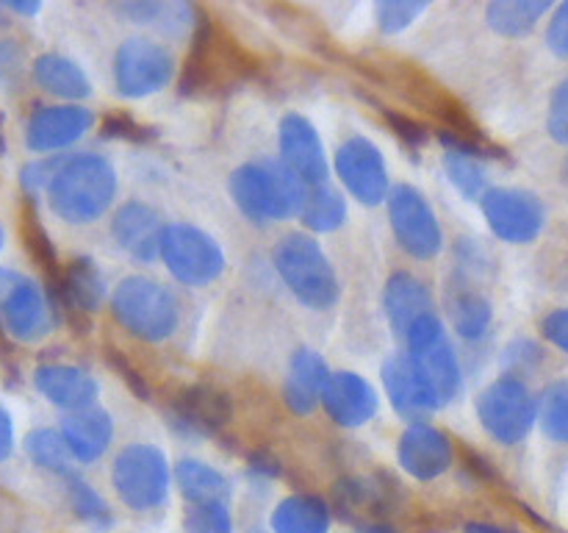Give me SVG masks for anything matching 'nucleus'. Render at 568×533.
<instances>
[{
  "label": "nucleus",
  "mask_w": 568,
  "mask_h": 533,
  "mask_svg": "<svg viewBox=\"0 0 568 533\" xmlns=\"http://www.w3.org/2000/svg\"><path fill=\"white\" fill-rule=\"evenodd\" d=\"M3 9L14 11V14H22V17H37L39 11H42V3L39 0H31V3H17V0H11V3H3Z\"/></svg>",
  "instance_id": "50"
},
{
  "label": "nucleus",
  "mask_w": 568,
  "mask_h": 533,
  "mask_svg": "<svg viewBox=\"0 0 568 533\" xmlns=\"http://www.w3.org/2000/svg\"><path fill=\"white\" fill-rule=\"evenodd\" d=\"M427 11L425 0H381L375 3V20L383 33H403Z\"/></svg>",
  "instance_id": "39"
},
{
  "label": "nucleus",
  "mask_w": 568,
  "mask_h": 533,
  "mask_svg": "<svg viewBox=\"0 0 568 533\" xmlns=\"http://www.w3.org/2000/svg\"><path fill=\"white\" fill-rule=\"evenodd\" d=\"M111 316L133 339L166 342L181 325V303L166 283L150 275H128L111 289Z\"/></svg>",
  "instance_id": "3"
},
{
  "label": "nucleus",
  "mask_w": 568,
  "mask_h": 533,
  "mask_svg": "<svg viewBox=\"0 0 568 533\" xmlns=\"http://www.w3.org/2000/svg\"><path fill=\"white\" fill-rule=\"evenodd\" d=\"M175 53L153 37H128L114 53V87L122 98L144 100L175 81Z\"/></svg>",
  "instance_id": "9"
},
{
  "label": "nucleus",
  "mask_w": 568,
  "mask_h": 533,
  "mask_svg": "<svg viewBox=\"0 0 568 533\" xmlns=\"http://www.w3.org/2000/svg\"><path fill=\"white\" fill-rule=\"evenodd\" d=\"M94 128V111L81 103L39 105L26 122V148L31 153H64Z\"/></svg>",
  "instance_id": "16"
},
{
  "label": "nucleus",
  "mask_w": 568,
  "mask_h": 533,
  "mask_svg": "<svg viewBox=\"0 0 568 533\" xmlns=\"http://www.w3.org/2000/svg\"><path fill=\"white\" fill-rule=\"evenodd\" d=\"M327 381H331V366L325 364L316 350L300 348L288 361V375L283 383V400L297 416L314 414L316 405H322Z\"/></svg>",
  "instance_id": "26"
},
{
  "label": "nucleus",
  "mask_w": 568,
  "mask_h": 533,
  "mask_svg": "<svg viewBox=\"0 0 568 533\" xmlns=\"http://www.w3.org/2000/svg\"><path fill=\"white\" fill-rule=\"evenodd\" d=\"M538 425L555 444H568V378L552 381L538 398Z\"/></svg>",
  "instance_id": "36"
},
{
  "label": "nucleus",
  "mask_w": 568,
  "mask_h": 533,
  "mask_svg": "<svg viewBox=\"0 0 568 533\" xmlns=\"http://www.w3.org/2000/svg\"><path fill=\"white\" fill-rule=\"evenodd\" d=\"M59 431L78 464H94V461H100L109 453L111 442H114V420L100 405L67 414L61 420Z\"/></svg>",
  "instance_id": "27"
},
{
  "label": "nucleus",
  "mask_w": 568,
  "mask_h": 533,
  "mask_svg": "<svg viewBox=\"0 0 568 533\" xmlns=\"http://www.w3.org/2000/svg\"><path fill=\"white\" fill-rule=\"evenodd\" d=\"M175 486L189 505L227 503L231 497V481L216 466L200 459H181L172 470Z\"/></svg>",
  "instance_id": "29"
},
{
  "label": "nucleus",
  "mask_w": 568,
  "mask_h": 533,
  "mask_svg": "<svg viewBox=\"0 0 568 533\" xmlns=\"http://www.w3.org/2000/svg\"><path fill=\"white\" fill-rule=\"evenodd\" d=\"M333 170H336L344 192L358 200L361 205L386 203L394 189L386 155L369 137H361V133H353L338 144L336 155H333Z\"/></svg>",
  "instance_id": "11"
},
{
  "label": "nucleus",
  "mask_w": 568,
  "mask_h": 533,
  "mask_svg": "<svg viewBox=\"0 0 568 533\" xmlns=\"http://www.w3.org/2000/svg\"><path fill=\"white\" fill-rule=\"evenodd\" d=\"M61 159H64V155H44V159L28 161V164L22 167L20 187H22V192H26L28 200H37L42 192L48 194V187H50V181H53L55 170H59Z\"/></svg>",
  "instance_id": "41"
},
{
  "label": "nucleus",
  "mask_w": 568,
  "mask_h": 533,
  "mask_svg": "<svg viewBox=\"0 0 568 533\" xmlns=\"http://www.w3.org/2000/svg\"><path fill=\"white\" fill-rule=\"evenodd\" d=\"M442 144H444V172H447L455 192H458L464 200H477V203H480L483 194L491 189V175H488L483 142H471V139L458 137V133L444 131Z\"/></svg>",
  "instance_id": "23"
},
{
  "label": "nucleus",
  "mask_w": 568,
  "mask_h": 533,
  "mask_svg": "<svg viewBox=\"0 0 568 533\" xmlns=\"http://www.w3.org/2000/svg\"><path fill=\"white\" fill-rule=\"evenodd\" d=\"M405 344H408V353L414 355L416 364L425 370V375L436 386L442 403H453L464 392V370H460V359L449 342L442 316L433 311V314H425L419 322H414V328L405 336Z\"/></svg>",
  "instance_id": "12"
},
{
  "label": "nucleus",
  "mask_w": 568,
  "mask_h": 533,
  "mask_svg": "<svg viewBox=\"0 0 568 533\" xmlns=\"http://www.w3.org/2000/svg\"><path fill=\"white\" fill-rule=\"evenodd\" d=\"M541 333L552 348H558L560 353L568 355V305L566 309L549 311L541 320Z\"/></svg>",
  "instance_id": "44"
},
{
  "label": "nucleus",
  "mask_w": 568,
  "mask_h": 533,
  "mask_svg": "<svg viewBox=\"0 0 568 533\" xmlns=\"http://www.w3.org/2000/svg\"><path fill=\"white\" fill-rule=\"evenodd\" d=\"M111 364H114V370H120L122 372V375H125V378H122V381H125L128 383V386H131L133 389V392H136L139 394V398H148V386H144V381H142V375H139V372L136 370H133V366H128V361L125 359H122V355L120 353H111Z\"/></svg>",
  "instance_id": "49"
},
{
  "label": "nucleus",
  "mask_w": 568,
  "mask_h": 533,
  "mask_svg": "<svg viewBox=\"0 0 568 533\" xmlns=\"http://www.w3.org/2000/svg\"><path fill=\"white\" fill-rule=\"evenodd\" d=\"M164 228L159 211L144 200H125L111 217V237H114L116 248L139 264H150L159 259Z\"/></svg>",
  "instance_id": "20"
},
{
  "label": "nucleus",
  "mask_w": 568,
  "mask_h": 533,
  "mask_svg": "<svg viewBox=\"0 0 568 533\" xmlns=\"http://www.w3.org/2000/svg\"><path fill=\"white\" fill-rule=\"evenodd\" d=\"M477 420L483 431L505 447L525 442L538 425V398L521 378L503 375L477 394Z\"/></svg>",
  "instance_id": "6"
},
{
  "label": "nucleus",
  "mask_w": 568,
  "mask_h": 533,
  "mask_svg": "<svg viewBox=\"0 0 568 533\" xmlns=\"http://www.w3.org/2000/svg\"><path fill=\"white\" fill-rule=\"evenodd\" d=\"M67 503H70L72 514L81 522H87L89 527H98V531H105L114 522V514H111L109 503L103 500V494L92 486L89 481H83L81 475H70L64 481Z\"/></svg>",
  "instance_id": "35"
},
{
  "label": "nucleus",
  "mask_w": 568,
  "mask_h": 533,
  "mask_svg": "<svg viewBox=\"0 0 568 533\" xmlns=\"http://www.w3.org/2000/svg\"><path fill=\"white\" fill-rule=\"evenodd\" d=\"M111 486L131 511H155L166 503L172 489V464L164 450L133 442L116 453L111 464Z\"/></svg>",
  "instance_id": "5"
},
{
  "label": "nucleus",
  "mask_w": 568,
  "mask_h": 533,
  "mask_svg": "<svg viewBox=\"0 0 568 533\" xmlns=\"http://www.w3.org/2000/svg\"><path fill=\"white\" fill-rule=\"evenodd\" d=\"M116 14L133 26L153 28V31L164 33V37L183 39L197 31L200 20H203V9L183 0H125L116 6Z\"/></svg>",
  "instance_id": "25"
},
{
  "label": "nucleus",
  "mask_w": 568,
  "mask_h": 533,
  "mask_svg": "<svg viewBox=\"0 0 568 533\" xmlns=\"http://www.w3.org/2000/svg\"><path fill=\"white\" fill-rule=\"evenodd\" d=\"M544 361H547V350H544L536 339H525V336L514 339L503 353L505 375L521 378V381L536 375V372L544 366Z\"/></svg>",
  "instance_id": "38"
},
{
  "label": "nucleus",
  "mask_w": 568,
  "mask_h": 533,
  "mask_svg": "<svg viewBox=\"0 0 568 533\" xmlns=\"http://www.w3.org/2000/svg\"><path fill=\"white\" fill-rule=\"evenodd\" d=\"M322 405L336 425L361 428L375 420L377 409H381V394L358 372L336 370L331 372V381L322 394Z\"/></svg>",
  "instance_id": "22"
},
{
  "label": "nucleus",
  "mask_w": 568,
  "mask_h": 533,
  "mask_svg": "<svg viewBox=\"0 0 568 533\" xmlns=\"http://www.w3.org/2000/svg\"><path fill=\"white\" fill-rule=\"evenodd\" d=\"M480 211L499 242L530 244L547 228L544 200L519 187H491L483 194Z\"/></svg>",
  "instance_id": "13"
},
{
  "label": "nucleus",
  "mask_w": 568,
  "mask_h": 533,
  "mask_svg": "<svg viewBox=\"0 0 568 533\" xmlns=\"http://www.w3.org/2000/svg\"><path fill=\"white\" fill-rule=\"evenodd\" d=\"M455 255H458L460 261V270L466 266V272H486L488 250L483 248L477 239H458V244H455Z\"/></svg>",
  "instance_id": "46"
},
{
  "label": "nucleus",
  "mask_w": 568,
  "mask_h": 533,
  "mask_svg": "<svg viewBox=\"0 0 568 533\" xmlns=\"http://www.w3.org/2000/svg\"><path fill=\"white\" fill-rule=\"evenodd\" d=\"M231 198L255 225L300 217L308 187L281 159H253L231 172Z\"/></svg>",
  "instance_id": "2"
},
{
  "label": "nucleus",
  "mask_w": 568,
  "mask_h": 533,
  "mask_svg": "<svg viewBox=\"0 0 568 533\" xmlns=\"http://www.w3.org/2000/svg\"><path fill=\"white\" fill-rule=\"evenodd\" d=\"M6 153V139H3V117H0V155Z\"/></svg>",
  "instance_id": "52"
},
{
  "label": "nucleus",
  "mask_w": 568,
  "mask_h": 533,
  "mask_svg": "<svg viewBox=\"0 0 568 533\" xmlns=\"http://www.w3.org/2000/svg\"><path fill=\"white\" fill-rule=\"evenodd\" d=\"M547 133L552 137V142L568 148V76L549 94Z\"/></svg>",
  "instance_id": "42"
},
{
  "label": "nucleus",
  "mask_w": 568,
  "mask_h": 533,
  "mask_svg": "<svg viewBox=\"0 0 568 533\" xmlns=\"http://www.w3.org/2000/svg\"><path fill=\"white\" fill-rule=\"evenodd\" d=\"M231 420V400L214 386H189L170 405V425L181 436L205 439L220 433V428Z\"/></svg>",
  "instance_id": "19"
},
{
  "label": "nucleus",
  "mask_w": 568,
  "mask_h": 533,
  "mask_svg": "<svg viewBox=\"0 0 568 533\" xmlns=\"http://www.w3.org/2000/svg\"><path fill=\"white\" fill-rule=\"evenodd\" d=\"M300 220L311 233H336L347 222V198L331 183L308 189Z\"/></svg>",
  "instance_id": "33"
},
{
  "label": "nucleus",
  "mask_w": 568,
  "mask_h": 533,
  "mask_svg": "<svg viewBox=\"0 0 568 533\" xmlns=\"http://www.w3.org/2000/svg\"><path fill=\"white\" fill-rule=\"evenodd\" d=\"M397 459L416 481H436L455 464L453 439L430 422H410L397 442Z\"/></svg>",
  "instance_id": "17"
},
{
  "label": "nucleus",
  "mask_w": 568,
  "mask_h": 533,
  "mask_svg": "<svg viewBox=\"0 0 568 533\" xmlns=\"http://www.w3.org/2000/svg\"><path fill=\"white\" fill-rule=\"evenodd\" d=\"M28 203L31 205H28L26 217H22V239H26V248H28V253H31V259L37 261V264L42 266V270L48 272L55 283L61 278L59 259H55V248H53V242H50L48 231L42 228V222H39L37 211H33V200H28Z\"/></svg>",
  "instance_id": "37"
},
{
  "label": "nucleus",
  "mask_w": 568,
  "mask_h": 533,
  "mask_svg": "<svg viewBox=\"0 0 568 533\" xmlns=\"http://www.w3.org/2000/svg\"><path fill=\"white\" fill-rule=\"evenodd\" d=\"M383 309H386L392 331L405 339L414 322H419L425 314H433V292L419 275L397 270L388 275L386 289H383Z\"/></svg>",
  "instance_id": "24"
},
{
  "label": "nucleus",
  "mask_w": 568,
  "mask_h": 533,
  "mask_svg": "<svg viewBox=\"0 0 568 533\" xmlns=\"http://www.w3.org/2000/svg\"><path fill=\"white\" fill-rule=\"evenodd\" d=\"M464 533H516L508 531V527H499V525H488V522H469L464 527Z\"/></svg>",
  "instance_id": "51"
},
{
  "label": "nucleus",
  "mask_w": 568,
  "mask_h": 533,
  "mask_svg": "<svg viewBox=\"0 0 568 533\" xmlns=\"http://www.w3.org/2000/svg\"><path fill=\"white\" fill-rule=\"evenodd\" d=\"M120 178L103 153L64 155L48 187V205L67 225L103 220L116 200Z\"/></svg>",
  "instance_id": "1"
},
{
  "label": "nucleus",
  "mask_w": 568,
  "mask_h": 533,
  "mask_svg": "<svg viewBox=\"0 0 568 533\" xmlns=\"http://www.w3.org/2000/svg\"><path fill=\"white\" fill-rule=\"evenodd\" d=\"M394 242L414 261H433L444 250V228L430 200L410 183H397L386 200Z\"/></svg>",
  "instance_id": "10"
},
{
  "label": "nucleus",
  "mask_w": 568,
  "mask_h": 533,
  "mask_svg": "<svg viewBox=\"0 0 568 533\" xmlns=\"http://www.w3.org/2000/svg\"><path fill=\"white\" fill-rule=\"evenodd\" d=\"M277 159L308 189L331 183V159L325 142L314 122L297 111L283 117L277 125Z\"/></svg>",
  "instance_id": "15"
},
{
  "label": "nucleus",
  "mask_w": 568,
  "mask_h": 533,
  "mask_svg": "<svg viewBox=\"0 0 568 533\" xmlns=\"http://www.w3.org/2000/svg\"><path fill=\"white\" fill-rule=\"evenodd\" d=\"M3 244H6V233H3V225H0V250H3Z\"/></svg>",
  "instance_id": "54"
},
{
  "label": "nucleus",
  "mask_w": 568,
  "mask_h": 533,
  "mask_svg": "<svg viewBox=\"0 0 568 533\" xmlns=\"http://www.w3.org/2000/svg\"><path fill=\"white\" fill-rule=\"evenodd\" d=\"M381 378L388 403L403 420H408V425L410 422H427V416H433L444 405L430 378L425 375V370L416 364L410 353L388 355L383 361Z\"/></svg>",
  "instance_id": "14"
},
{
  "label": "nucleus",
  "mask_w": 568,
  "mask_h": 533,
  "mask_svg": "<svg viewBox=\"0 0 568 533\" xmlns=\"http://www.w3.org/2000/svg\"><path fill=\"white\" fill-rule=\"evenodd\" d=\"M449 320H453L455 333L464 342H480L488 336L494 322L491 300L483 292L469 286H460L449 294Z\"/></svg>",
  "instance_id": "32"
},
{
  "label": "nucleus",
  "mask_w": 568,
  "mask_h": 533,
  "mask_svg": "<svg viewBox=\"0 0 568 533\" xmlns=\"http://www.w3.org/2000/svg\"><path fill=\"white\" fill-rule=\"evenodd\" d=\"M33 386L55 409L75 414L98 405L100 386L83 366L61 364V361H48L33 370Z\"/></svg>",
  "instance_id": "21"
},
{
  "label": "nucleus",
  "mask_w": 568,
  "mask_h": 533,
  "mask_svg": "<svg viewBox=\"0 0 568 533\" xmlns=\"http://www.w3.org/2000/svg\"><path fill=\"white\" fill-rule=\"evenodd\" d=\"M33 83L61 103H81L92 94V81L75 59L64 53H42L33 59Z\"/></svg>",
  "instance_id": "28"
},
{
  "label": "nucleus",
  "mask_w": 568,
  "mask_h": 533,
  "mask_svg": "<svg viewBox=\"0 0 568 533\" xmlns=\"http://www.w3.org/2000/svg\"><path fill=\"white\" fill-rule=\"evenodd\" d=\"M55 305L31 275L0 266V328L22 344H37L53 333Z\"/></svg>",
  "instance_id": "7"
},
{
  "label": "nucleus",
  "mask_w": 568,
  "mask_h": 533,
  "mask_svg": "<svg viewBox=\"0 0 568 533\" xmlns=\"http://www.w3.org/2000/svg\"><path fill=\"white\" fill-rule=\"evenodd\" d=\"M186 533H233V516L227 503L192 505L183 520Z\"/></svg>",
  "instance_id": "40"
},
{
  "label": "nucleus",
  "mask_w": 568,
  "mask_h": 533,
  "mask_svg": "<svg viewBox=\"0 0 568 533\" xmlns=\"http://www.w3.org/2000/svg\"><path fill=\"white\" fill-rule=\"evenodd\" d=\"M547 14H552L549 0H494L486 9V22L499 37L519 39L536 31Z\"/></svg>",
  "instance_id": "31"
},
{
  "label": "nucleus",
  "mask_w": 568,
  "mask_h": 533,
  "mask_svg": "<svg viewBox=\"0 0 568 533\" xmlns=\"http://www.w3.org/2000/svg\"><path fill=\"white\" fill-rule=\"evenodd\" d=\"M139 133H148L136 125L128 117H111V120L103 122V137L111 139H139Z\"/></svg>",
  "instance_id": "47"
},
{
  "label": "nucleus",
  "mask_w": 568,
  "mask_h": 533,
  "mask_svg": "<svg viewBox=\"0 0 568 533\" xmlns=\"http://www.w3.org/2000/svg\"><path fill=\"white\" fill-rule=\"evenodd\" d=\"M272 264L283 286L294 294L300 305L311 311H325L336 305L342 286L333 270V261L311 233H286L272 250Z\"/></svg>",
  "instance_id": "4"
},
{
  "label": "nucleus",
  "mask_w": 568,
  "mask_h": 533,
  "mask_svg": "<svg viewBox=\"0 0 568 533\" xmlns=\"http://www.w3.org/2000/svg\"><path fill=\"white\" fill-rule=\"evenodd\" d=\"M26 453L28 459L33 461V466L61 477V481L75 475V466H72L75 459H72L70 447H67L59 428H33L26 436Z\"/></svg>",
  "instance_id": "34"
},
{
  "label": "nucleus",
  "mask_w": 568,
  "mask_h": 533,
  "mask_svg": "<svg viewBox=\"0 0 568 533\" xmlns=\"http://www.w3.org/2000/svg\"><path fill=\"white\" fill-rule=\"evenodd\" d=\"M547 48L549 53L558 56L560 61H568V0L566 3L555 6L552 14L547 22Z\"/></svg>",
  "instance_id": "43"
},
{
  "label": "nucleus",
  "mask_w": 568,
  "mask_h": 533,
  "mask_svg": "<svg viewBox=\"0 0 568 533\" xmlns=\"http://www.w3.org/2000/svg\"><path fill=\"white\" fill-rule=\"evenodd\" d=\"M386 120H388V125L397 131V137L408 144V148H422V144L427 142V128L419 125L416 120H410V117L386 111Z\"/></svg>",
  "instance_id": "45"
},
{
  "label": "nucleus",
  "mask_w": 568,
  "mask_h": 533,
  "mask_svg": "<svg viewBox=\"0 0 568 533\" xmlns=\"http://www.w3.org/2000/svg\"><path fill=\"white\" fill-rule=\"evenodd\" d=\"M564 181L568 183V159H566V164H564Z\"/></svg>",
  "instance_id": "55"
},
{
  "label": "nucleus",
  "mask_w": 568,
  "mask_h": 533,
  "mask_svg": "<svg viewBox=\"0 0 568 533\" xmlns=\"http://www.w3.org/2000/svg\"><path fill=\"white\" fill-rule=\"evenodd\" d=\"M159 259L164 261L166 272L189 289L220 281L227 266L222 244L192 222H170L164 228Z\"/></svg>",
  "instance_id": "8"
},
{
  "label": "nucleus",
  "mask_w": 568,
  "mask_h": 533,
  "mask_svg": "<svg viewBox=\"0 0 568 533\" xmlns=\"http://www.w3.org/2000/svg\"><path fill=\"white\" fill-rule=\"evenodd\" d=\"M364 533H397V531H392V527H381V525H375V527H369V531H364Z\"/></svg>",
  "instance_id": "53"
},
{
  "label": "nucleus",
  "mask_w": 568,
  "mask_h": 533,
  "mask_svg": "<svg viewBox=\"0 0 568 533\" xmlns=\"http://www.w3.org/2000/svg\"><path fill=\"white\" fill-rule=\"evenodd\" d=\"M105 298H109V283H105L103 270L89 255L72 259L61 270L59 281L50 286V300L55 305V314L67 311L70 322H75V316H89L100 311Z\"/></svg>",
  "instance_id": "18"
},
{
  "label": "nucleus",
  "mask_w": 568,
  "mask_h": 533,
  "mask_svg": "<svg viewBox=\"0 0 568 533\" xmlns=\"http://www.w3.org/2000/svg\"><path fill=\"white\" fill-rule=\"evenodd\" d=\"M14 453V420H11L9 409L0 403V464L11 459Z\"/></svg>",
  "instance_id": "48"
},
{
  "label": "nucleus",
  "mask_w": 568,
  "mask_h": 533,
  "mask_svg": "<svg viewBox=\"0 0 568 533\" xmlns=\"http://www.w3.org/2000/svg\"><path fill=\"white\" fill-rule=\"evenodd\" d=\"M331 505L316 494H288L272 511L275 533H331Z\"/></svg>",
  "instance_id": "30"
}]
</instances>
